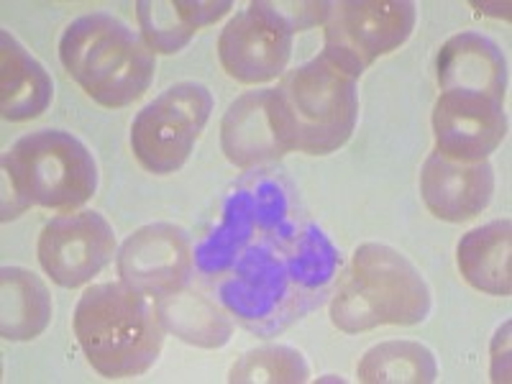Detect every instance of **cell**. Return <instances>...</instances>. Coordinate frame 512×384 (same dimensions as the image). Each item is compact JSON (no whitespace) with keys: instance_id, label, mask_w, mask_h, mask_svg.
Here are the masks:
<instances>
[{"instance_id":"1","label":"cell","mask_w":512,"mask_h":384,"mask_svg":"<svg viewBox=\"0 0 512 384\" xmlns=\"http://www.w3.org/2000/svg\"><path fill=\"white\" fill-rule=\"evenodd\" d=\"M75 336L90 367L105 379L139 377L162 354L164 323L157 303L126 282L85 290L75 308Z\"/></svg>"},{"instance_id":"2","label":"cell","mask_w":512,"mask_h":384,"mask_svg":"<svg viewBox=\"0 0 512 384\" xmlns=\"http://www.w3.org/2000/svg\"><path fill=\"white\" fill-rule=\"evenodd\" d=\"M431 313V290L410 259L387 244H361L338 280L333 326L344 333L415 326Z\"/></svg>"},{"instance_id":"3","label":"cell","mask_w":512,"mask_h":384,"mask_svg":"<svg viewBox=\"0 0 512 384\" xmlns=\"http://www.w3.org/2000/svg\"><path fill=\"white\" fill-rule=\"evenodd\" d=\"M3 221L31 205L75 210L98 190V164L77 136L44 128L26 134L3 157Z\"/></svg>"},{"instance_id":"4","label":"cell","mask_w":512,"mask_h":384,"mask_svg":"<svg viewBox=\"0 0 512 384\" xmlns=\"http://www.w3.org/2000/svg\"><path fill=\"white\" fill-rule=\"evenodd\" d=\"M59 59L67 75L105 108H126L139 100L157 72L146 41L108 13L72 21L59 39Z\"/></svg>"},{"instance_id":"5","label":"cell","mask_w":512,"mask_h":384,"mask_svg":"<svg viewBox=\"0 0 512 384\" xmlns=\"http://www.w3.org/2000/svg\"><path fill=\"white\" fill-rule=\"evenodd\" d=\"M356 80L359 77L326 52L287 72L277 90L290 118L297 152L323 157L349 141L359 116Z\"/></svg>"},{"instance_id":"6","label":"cell","mask_w":512,"mask_h":384,"mask_svg":"<svg viewBox=\"0 0 512 384\" xmlns=\"http://www.w3.org/2000/svg\"><path fill=\"white\" fill-rule=\"evenodd\" d=\"M213 111V95L200 82H177L146 105L131 123V149L141 167L172 175L190 159Z\"/></svg>"},{"instance_id":"7","label":"cell","mask_w":512,"mask_h":384,"mask_svg":"<svg viewBox=\"0 0 512 384\" xmlns=\"http://www.w3.org/2000/svg\"><path fill=\"white\" fill-rule=\"evenodd\" d=\"M415 26L410 0H341L326 16V49L344 70L361 77L374 59L400 49Z\"/></svg>"},{"instance_id":"8","label":"cell","mask_w":512,"mask_h":384,"mask_svg":"<svg viewBox=\"0 0 512 384\" xmlns=\"http://www.w3.org/2000/svg\"><path fill=\"white\" fill-rule=\"evenodd\" d=\"M292 54V31L272 3L259 0L239 11L218 36V59L236 82L262 85L285 72Z\"/></svg>"},{"instance_id":"9","label":"cell","mask_w":512,"mask_h":384,"mask_svg":"<svg viewBox=\"0 0 512 384\" xmlns=\"http://www.w3.org/2000/svg\"><path fill=\"white\" fill-rule=\"evenodd\" d=\"M116 254V233L95 210L52 218L39 236V262L59 287L75 290L103 272Z\"/></svg>"},{"instance_id":"10","label":"cell","mask_w":512,"mask_h":384,"mask_svg":"<svg viewBox=\"0 0 512 384\" xmlns=\"http://www.w3.org/2000/svg\"><path fill=\"white\" fill-rule=\"evenodd\" d=\"M221 144L228 162L241 169L282 159L295 149L280 90H254L233 100L221 123Z\"/></svg>"},{"instance_id":"11","label":"cell","mask_w":512,"mask_h":384,"mask_svg":"<svg viewBox=\"0 0 512 384\" xmlns=\"http://www.w3.org/2000/svg\"><path fill=\"white\" fill-rule=\"evenodd\" d=\"M118 274L146 297L180 292L192 274L190 236L172 223H152L128 236L118 254Z\"/></svg>"},{"instance_id":"12","label":"cell","mask_w":512,"mask_h":384,"mask_svg":"<svg viewBox=\"0 0 512 384\" xmlns=\"http://www.w3.org/2000/svg\"><path fill=\"white\" fill-rule=\"evenodd\" d=\"M436 152L459 162H484L507 136L502 103L474 93H443L433 108Z\"/></svg>"},{"instance_id":"13","label":"cell","mask_w":512,"mask_h":384,"mask_svg":"<svg viewBox=\"0 0 512 384\" xmlns=\"http://www.w3.org/2000/svg\"><path fill=\"white\" fill-rule=\"evenodd\" d=\"M495 192L492 164L459 162L433 152L420 172V195L433 216L448 223L472 221L482 213Z\"/></svg>"},{"instance_id":"14","label":"cell","mask_w":512,"mask_h":384,"mask_svg":"<svg viewBox=\"0 0 512 384\" xmlns=\"http://www.w3.org/2000/svg\"><path fill=\"white\" fill-rule=\"evenodd\" d=\"M443 93H474L497 103L507 93V62L489 36L464 31L446 41L436 59Z\"/></svg>"},{"instance_id":"15","label":"cell","mask_w":512,"mask_h":384,"mask_svg":"<svg viewBox=\"0 0 512 384\" xmlns=\"http://www.w3.org/2000/svg\"><path fill=\"white\" fill-rule=\"evenodd\" d=\"M52 77L8 31H0V113L6 121H31L52 103Z\"/></svg>"},{"instance_id":"16","label":"cell","mask_w":512,"mask_h":384,"mask_svg":"<svg viewBox=\"0 0 512 384\" xmlns=\"http://www.w3.org/2000/svg\"><path fill=\"white\" fill-rule=\"evenodd\" d=\"M233 8L231 0H139L136 3V18H139L141 34L146 47L159 54H175L187 41L195 36L200 26L216 24L218 18L226 16Z\"/></svg>"},{"instance_id":"17","label":"cell","mask_w":512,"mask_h":384,"mask_svg":"<svg viewBox=\"0 0 512 384\" xmlns=\"http://www.w3.org/2000/svg\"><path fill=\"white\" fill-rule=\"evenodd\" d=\"M512 226L507 218L474 228L459 241L456 259L464 280L479 292L507 297L512 292Z\"/></svg>"},{"instance_id":"18","label":"cell","mask_w":512,"mask_h":384,"mask_svg":"<svg viewBox=\"0 0 512 384\" xmlns=\"http://www.w3.org/2000/svg\"><path fill=\"white\" fill-rule=\"evenodd\" d=\"M52 295L34 272L24 267L0 269V333L6 341H31L47 331Z\"/></svg>"},{"instance_id":"19","label":"cell","mask_w":512,"mask_h":384,"mask_svg":"<svg viewBox=\"0 0 512 384\" xmlns=\"http://www.w3.org/2000/svg\"><path fill=\"white\" fill-rule=\"evenodd\" d=\"M356 377L364 384H431L438 364L433 351L418 341H384L361 356Z\"/></svg>"},{"instance_id":"20","label":"cell","mask_w":512,"mask_h":384,"mask_svg":"<svg viewBox=\"0 0 512 384\" xmlns=\"http://www.w3.org/2000/svg\"><path fill=\"white\" fill-rule=\"evenodd\" d=\"M164 328L175 331L182 341L205 349H216L231 338V320L203 295H167L157 300Z\"/></svg>"},{"instance_id":"21","label":"cell","mask_w":512,"mask_h":384,"mask_svg":"<svg viewBox=\"0 0 512 384\" xmlns=\"http://www.w3.org/2000/svg\"><path fill=\"white\" fill-rule=\"evenodd\" d=\"M310 367L303 354L290 346L251 349L231 367L228 382L236 384H297L308 382Z\"/></svg>"},{"instance_id":"22","label":"cell","mask_w":512,"mask_h":384,"mask_svg":"<svg viewBox=\"0 0 512 384\" xmlns=\"http://www.w3.org/2000/svg\"><path fill=\"white\" fill-rule=\"evenodd\" d=\"M272 8L277 11V16L290 26V31H305L310 26L326 24L328 8L331 3H323V0H310V3H295V0H287V3H272Z\"/></svg>"}]
</instances>
